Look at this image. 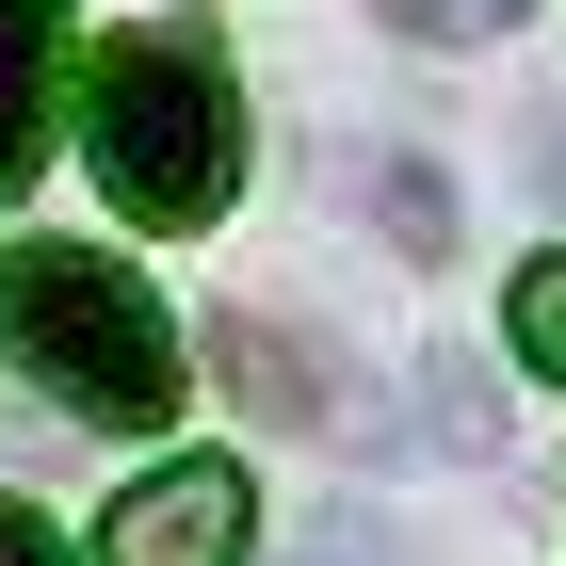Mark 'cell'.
I'll use <instances>...</instances> for the list:
<instances>
[{"label": "cell", "mask_w": 566, "mask_h": 566, "mask_svg": "<svg viewBox=\"0 0 566 566\" xmlns=\"http://www.w3.org/2000/svg\"><path fill=\"white\" fill-rule=\"evenodd\" d=\"M0 356L97 437H163L178 421V324L97 243H0Z\"/></svg>", "instance_id": "6da1fadb"}, {"label": "cell", "mask_w": 566, "mask_h": 566, "mask_svg": "<svg viewBox=\"0 0 566 566\" xmlns=\"http://www.w3.org/2000/svg\"><path fill=\"white\" fill-rule=\"evenodd\" d=\"M82 163L130 227H211L243 195V97L211 33H114L82 65Z\"/></svg>", "instance_id": "7a4b0ae2"}, {"label": "cell", "mask_w": 566, "mask_h": 566, "mask_svg": "<svg viewBox=\"0 0 566 566\" xmlns=\"http://www.w3.org/2000/svg\"><path fill=\"white\" fill-rule=\"evenodd\" d=\"M243 470L227 453H178V470H146L130 502H114V534H97V566H243Z\"/></svg>", "instance_id": "3957f363"}, {"label": "cell", "mask_w": 566, "mask_h": 566, "mask_svg": "<svg viewBox=\"0 0 566 566\" xmlns=\"http://www.w3.org/2000/svg\"><path fill=\"white\" fill-rule=\"evenodd\" d=\"M211 373H227V405H243L260 437H324V421H340V356L292 340V324H243V307H227V324H211Z\"/></svg>", "instance_id": "277c9868"}, {"label": "cell", "mask_w": 566, "mask_h": 566, "mask_svg": "<svg viewBox=\"0 0 566 566\" xmlns=\"http://www.w3.org/2000/svg\"><path fill=\"white\" fill-rule=\"evenodd\" d=\"M49 82H65V0H0V195L49 163Z\"/></svg>", "instance_id": "5b68a950"}, {"label": "cell", "mask_w": 566, "mask_h": 566, "mask_svg": "<svg viewBox=\"0 0 566 566\" xmlns=\"http://www.w3.org/2000/svg\"><path fill=\"white\" fill-rule=\"evenodd\" d=\"M356 195L389 211V243H405V260H453V178H437V163H373Z\"/></svg>", "instance_id": "8992f818"}, {"label": "cell", "mask_w": 566, "mask_h": 566, "mask_svg": "<svg viewBox=\"0 0 566 566\" xmlns=\"http://www.w3.org/2000/svg\"><path fill=\"white\" fill-rule=\"evenodd\" d=\"M421 437H437V453H502V405H485L470 356H437V373H421Z\"/></svg>", "instance_id": "52a82bcc"}, {"label": "cell", "mask_w": 566, "mask_h": 566, "mask_svg": "<svg viewBox=\"0 0 566 566\" xmlns=\"http://www.w3.org/2000/svg\"><path fill=\"white\" fill-rule=\"evenodd\" d=\"M502 340H518V373H551V389H566V260H534L518 292H502Z\"/></svg>", "instance_id": "ba28073f"}, {"label": "cell", "mask_w": 566, "mask_h": 566, "mask_svg": "<svg viewBox=\"0 0 566 566\" xmlns=\"http://www.w3.org/2000/svg\"><path fill=\"white\" fill-rule=\"evenodd\" d=\"M405 49H485V33H518V0H373Z\"/></svg>", "instance_id": "9c48e42d"}, {"label": "cell", "mask_w": 566, "mask_h": 566, "mask_svg": "<svg viewBox=\"0 0 566 566\" xmlns=\"http://www.w3.org/2000/svg\"><path fill=\"white\" fill-rule=\"evenodd\" d=\"M0 566H65V534H49L33 502H0Z\"/></svg>", "instance_id": "30bf717a"}, {"label": "cell", "mask_w": 566, "mask_h": 566, "mask_svg": "<svg viewBox=\"0 0 566 566\" xmlns=\"http://www.w3.org/2000/svg\"><path fill=\"white\" fill-rule=\"evenodd\" d=\"M518 163H534V195H551V211H566V97H551V114H534V146H518Z\"/></svg>", "instance_id": "8fae6325"}]
</instances>
